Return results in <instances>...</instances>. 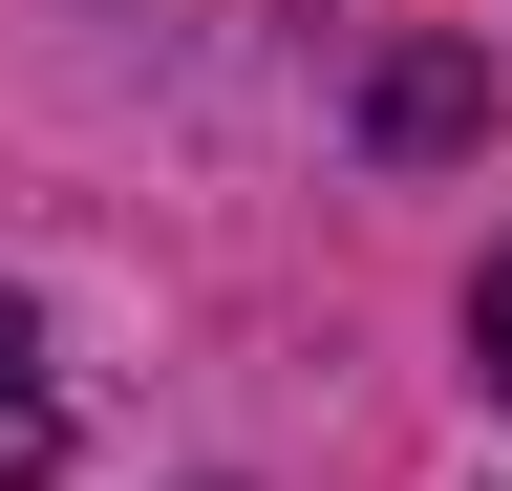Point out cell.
Masks as SVG:
<instances>
[{
    "mask_svg": "<svg viewBox=\"0 0 512 491\" xmlns=\"http://www.w3.org/2000/svg\"><path fill=\"white\" fill-rule=\"evenodd\" d=\"M43 449H64V406H43V342H22V299H0V491H43Z\"/></svg>",
    "mask_w": 512,
    "mask_h": 491,
    "instance_id": "obj_1",
    "label": "cell"
},
{
    "mask_svg": "<svg viewBox=\"0 0 512 491\" xmlns=\"http://www.w3.org/2000/svg\"><path fill=\"white\" fill-rule=\"evenodd\" d=\"M470 342H491V385H512V235H491V299H470Z\"/></svg>",
    "mask_w": 512,
    "mask_h": 491,
    "instance_id": "obj_2",
    "label": "cell"
}]
</instances>
